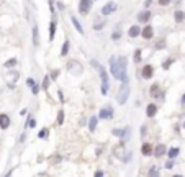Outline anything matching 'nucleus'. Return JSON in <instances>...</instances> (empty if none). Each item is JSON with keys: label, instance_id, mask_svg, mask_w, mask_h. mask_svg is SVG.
I'll use <instances>...</instances> for the list:
<instances>
[{"label": "nucleus", "instance_id": "nucleus-1", "mask_svg": "<svg viewBox=\"0 0 185 177\" xmlns=\"http://www.w3.org/2000/svg\"><path fill=\"white\" fill-rule=\"evenodd\" d=\"M126 66H128V61H126L125 56H120L116 57L113 56L110 59V69H111V74L121 82H128V76H126Z\"/></svg>", "mask_w": 185, "mask_h": 177}, {"label": "nucleus", "instance_id": "nucleus-2", "mask_svg": "<svg viewBox=\"0 0 185 177\" xmlns=\"http://www.w3.org/2000/svg\"><path fill=\"white\" fill-rule=\"evenodd\" d=\"M92 66H94L97 71L100 72V77H102V94H103V95H106V94H108V76H106L105 67L100 66L97 61H92Z\"/></svg>", "mask_w": 185, "mask_h": 177}, {"label": "nucleus", "instance_id": "nucleus-3", "mask_svg": "<svg viewBox=\"0 0 185 177\" xmlns=\"http://www.w3.org/2000/svg\"><path fill=\"white\" fill-rule=\"evenodd\" d=\"M128 97H130V85H128V82H123V85L118 89V103L125 105Z\"/></svg>", "mask_w": 185, "mask_h": 177}, {"label": "nucleus", "instance_id": "nucleus-4", "mask_svg": "<svg viewBox=\"0 0 185 177\" xmlns=\"http://www.w3.org/2000/svg\"><path fill=\"white\" fill-rule=\"evenodd\" d=\"M67 69H69V72L70 74H74V76H79V74H82V71H84V67L80 66L77 61H69Z\"/></svg>", "mask_w": 185, "mask_h": 177}, {"label": "nucleus", "instance_id": "nucleus-5", "mask_svg": "<svg viewBox=\"0 0 185 177\" xmlns=\"http://www.w3.org/2000/svg\"><path fill=\"white\" fill-rule=\"evenodd\" d=\"M90 7H92V2H90V0H80L79 2V12L82 15H87V13H89Z\"/></svg>", "mask_w": 185, "mask_h": 177}, {"label": "nucleus", "instance_id": "nucleus-6", "mask_svg": "<svg viewBox=\"0 0 185 177\" xmlns=\"http://www.w3.org/2000/svg\"><path fill=\"white\" fill-rule=\"evenodd\" d=\"M116 8H118V5H116L115 2H108V3H105V5H103V8H102V13H103V15H111V13H113Z\"/></svg>", "mask_w": 185, "mask_h": 177}, {"label": "nucleus", "instance_id": "nucleus-7", "mask_svg": "<svg viewBox=\"0 0 185 177\" xmlns=\"http://www.w3.org/2000/svg\"><path fill=\"white\" fill-rule=\"evenodd\" d=\"M8 126H10V118H8V115L2 113V115H0V128L5 130V128H8Z\"/></svg>", "mask_w": 185, "mask_h": 177}, {"label": "nucleus", "instance_id": "nucleus-8", "mask_svg": "<svg viewBox=\"0 0 185 177\" xmlns=\"http://www.w3.org/2000/svg\"><path fill=\"white\" fill-rule=\"evenodd\" d=\"M141 33H143V38H144V40H151V38L154 36L152 26H144V30H141Z\"/></svg>", "mask_w": 185, "mask_h": 177}, {"label": "nucleus", "instance_id": "nucleus-9", "mask_svg": "<svg viewBox=\"0 0 185 177\" xmlns=\"http://www.w3.org/2000/svg\"><path fill=\"white\" fill-rule=\"evenodd\" d=\"M151 18V12L149 10H144V12H141L139 15H138V21L139 23H146V21Z\"/></svg>", "mask_w": 185, "mask_h": 177}, {"label": "nucleus", "instance_id": "nucleus-10", "mask_svg": "<svg viewBox=\"0 0 185 177\" xmlns=\"http://www.w3.org/2000/svg\"><path fill=\"white\" fill-rule=\"evenodd\" d=\"M111 115H113V111H111L110 108H102V110H100V115H98V116H100L102 120H110Z\"/></svg>", "mask_w": 185, "mask_h": 177}, {"label": "nucleus", "instance_id": "nucleus-11", "mask_svg": "<svg viewBox=\"0 0 185 177\" xmlns=\"http://www.w3.org/2000/svg\"><path fill=\"white\" fill-rule=\"evenodd\" d=\"M165 152H167V148H165L164 144H159V146H156V149H154V154H156L157 157L164 156Z\"/></svg>", "mask_w": 185, "mask_h": 177}, {"label": "nucleus", "instance_id": "nucleus-12", "mask_svg": "<svg viewBox=\"0 0 185 177\" xmlns=\"http://www.w3.org/2000/svg\"><path fill=\"white\" fill-rule=\"evenodd\" d=\"M139 33H141V28H139V26H138V25L131 26L130 30H128V35H130L131 38H136V36L139 35Z\"/></svg>", "mask_w": 185, "mask_h": 177}, {"label": "nucleus", "instance_id": "nucleus-13", "mask_svg": "<svg viewBox=\"0 0 185 177\" xmlns=\"http://www.w3.org/2000/svg\"><path fill=\"white\" fill-rule=\"evenodd\" d=\"M146 113H147V116H154L156 113H157V107H156L154 103H149L147 108H146Z\"/></svg>", "mask_w": 185, "mask_h": 177}, {"label": "nucleus", "instance_id": "nucleus-14", "mask_svg": "<svg viewBox=\"0 0 185 177\" xmlns=\"http://www.w3.org/2000/svg\"><path fill=\"white\" fill-rule=\"evenodd\" d=\"M143 77H144V79H151V77H152V66H144V69H143Z\"/></svg>", "mask_w": 185, "mask_h": 177}, {"label": "nucleus", "instance_id": "nucleus-15", "mask_svg": "<svg viewBox=\"0 0 185 177\" xmlns=\"http://www.w3.org/2000/svg\"><path fill=\"white\" fill-rule=\"evenodd\" d=\"M174 16H175V21H177V23H182V21L185 20V13L182 10H177Z\"/></svg>", "mask_w": 185, "mask_h": 177}, {"label": "nucleus", "instance_id": "nucleus-16", "mask_svg": "<svg viewBox=\"0 0 185 177\" xmlns=\"http://www.w3.org/2000/svg\"><path fill=\"white\" fill-rule=\"evenodd\" d=\"M54 35H56V21L53 20L51 21V26H49V41L54 40Z\"/></svg>", "mask_w": 185, "mask_h": 177}, {"label": "nucleus", "instance_id": "nucleus-17", "mask_svg": "<svg viewBox=\"0 0 185 177\" xmlns=\"http://www.w3.org/2000/svg\"><path fill=\"white\" fill-rule=\"evenodd\" d=\"M70 20H72V23H74V26H75V30L79 31L80 35H84V28H82V25H80L79 21H77V18H75V16H72V18H70Z\"/></svg>", "mask_w": 185, "mask_h": 177}, {"label": "nucleus", "instance_id": "nucleus-18", "mask_svg": "<svg viewBox=\"0 0 185 177\" xmlns=\"http://www.w3.org/2000/svg\"><path fill=\"white\" fill-rule=\"evenodd\" d=\"M151 151H152V148H151V144H147V143H146V144H143V148H141V152H143L144 156H149V154H151Z\"/></svg>", "mask_w": 185, "mask_h": 177}, {"label": "nucleus", "instance_id": "nucleus-19", "mask_svg": "<svg viewBox=\"0 0 185 177\" xmlns=\"http://www.w3.org/2000/svg\"><path fill=\"white\" fill-rule=\"evenodd\" d=\"M103 25H105V21H103V20L95 18V23H94V28H95V30H102V28H103Z\"/></svg>", "mask_w": 185, "mask_h": 177}, {"label": "nucleus", "instance_id": "nucleus-20", "mask_svg": "<svg viewBox=\"0 0 185 177\" xmlns=\"http://www.w3.org/2000/svg\"><path fill=\"white\" fill-rule=\"evenodd\" d=\"M89 128L92 130V131L97 128V118H95V116H92V118L89 120Z\"/></svg>", "mask_w": 185, "mask_h": 177}, {"label": "nucleus", "instance_id": "nucleus-21", "mask_svg": "<svg viewBox=\"0 0 185 177\" xmlns=\"http://www.w3.org/2000/svg\"><path fill=\"white\" fill-rule=\"evenodd\" d=\"M177 154H179V148H170V151H169V154H167V156H169L170 159H174Z\"/></svg>", "mask_w": 185, "mask_h": 177}, {"label": "nucleus", "instance_id": "nucleus-22", "mask_svg": "<svg viewBox=\"0 0 185 177\" xmlns=\"http://www.w3.org/2000/svg\"><path fill=\"white\" fill-rule=\"evenodd\" d=\"M157 94H159V85H157V84H152V87H151V95L157 97Z\"/></svg>", "mask_w": 185, "mask_h": 177}, {"label": "nucleus", "instance_id": "nucleus-23", "mask_svg": "<svg viewBox=\"0 0 185 177\" xmlns=\"http://www.w3.org/2000/svg\"><path fill=\"white\" fill-rule=\"evenodd\" d=\"M67 51H69V41H64V44H62V49H61V54L66 56V54H67Z\"/></svg>", "mask_w": 185, "mask_h": 177}, {"label": "nucleus", "instance_id": "nucleus-24", "mask_svg": "<svg viewBox=\"0 0 185 177\" xmlns=\"http://www.w3.org/2000/svg\"><path fill=\"white\" fill-rule=\"evenodd\" d=\"M33 43H35V46H38V28H33Z\"/></svg>", "mask_w": 185, "mask_h": 177}, {"label": "nucleus", "instance_id": "nucleus-25", "mask_svg": "<svg viewBox=\"0 0 185 177\" xmlns=\"http://www.w3.org/2000/svg\"><path fill=\"white\" fill-rule=\"evenodd\" d=\"M16 64V59L15 57H12V59H8V61L5 62V67H13Z\"/></svg>", "mask_w": 185, "mask_h": 177}, {"label": "nucleus", "instance_id": "nucleus-26", "mask_svg": "<svg viewBox=\"0 0 185 177\" xmlns=\"http://www.w3.org/2000/svg\"><path fill=\"white\" fill-rule=\"evenodd\" d=\"M57 115H59V116H57V123H59V125H62V122H64V111L61 110Z\"/></svg>", "mask_w": 185, "mask_h": 177}, {"label": "nucleus", "instance_id": "nucleus-27", "mask_svg": "<svg viewBox=\"0 0 185 177\" xmlns=\"http://www.w3.org/2000/svg\"><path fill=\"white\" fill-rule=\"evenodd\" d=\"M134 61H136V62L141 61V51H139V49H136V53H134Z\"/></svg>", "mask_w": 185, "mask_h": 177}, {"label": "nucleus", "instance_id": "nucleus-28", "mask_svg": "<svg viewBox=\"0 0 185 177\" xmlns=\"http://www.w3.org/2000/svg\"><path fill=\"white\" fill-rule=\"evenodd\" d=\"M149 176H159V169H156V167H152L149 171Z\"/></svg>", "mask_w": 185, "mask_h": 177}, {"label": "nucleus", "instance_id": "nucleus-29", "mask_svg": "<svg viewBox=\"0 0 185 177\" xmlns=\"http://www.w3.org/2000/svg\"><path fill=\"white\" fill-rule=\"evenodd\" d=\"M120 36H121V33H120V30H118V31H115V33L111 35V38H113V40H120Z\"/></svg>", "mask_w": 185, "mask_h": 177}, {"label": "nucleus", "instance_id": "nucleus-30", "mask_svg": "<svg viewBox=\"0 0 185 177\" xmlns=\"http://www.w3.org/2000/svg\"><path fill=\"white\" fill-rule=\"evenodd\" d=\"M172 62H174V61H172V59H167V61L164 62V69H169V66H170V64H172Z\"/></svg>", "mask_w": 185, "mask_h": 177}, {"label": "nucleus", "instance_id": "nucleus-31", "mask_svg": "<svg viewBox=\"0 0 185 177\" xmlns=\"http://www.w3.org/2000/svg\"><path fill=\"white\" fill-rule=\"evenodd\" d=\"M57 74H59V71H54L53 74H51V77H53V81H56V79H57Z\"/></svg>", "mask_w": 185, "mask_h": 177}, {"label": "nucleus", "instance_id": "nucleus-32", "mask_svg": "<svg viewBox=\"0 0 185 177\" xmlns=\"http://www.w3.org/2000/svg\"><path fill=\"white\" fill-rule=\"evenodd\" d=\"M48 84H49V79L46 77V79H44V82H43V87H44V89H48Z\"/></svg>", "mask_w": 185, "mask_h": 177}, {"label": "nucleus", "instance_id": "nucleus-33", "mask_svg": "<svg viewBox=\"0 0 185 177\" xmlns=\"http://www.w3.org/2000/svg\"><path fill=\"white\" fill-rule=\"evenodd\" d=\"M165 167H167V169H172V167H174V164H172V161L165 162Z\"/></svg>", "mask_w": 185, "mask_h": 177}, {"label": "nucleus", "instance_id": "nucleus-34", "mask_svg": "<svg viewBox=\"0 0 185 177\" xmlns=\"http://www.w3.org/2000/svg\"><path fill=\"white\" fill-rule=\"evenodd\" d=\"M160 5H167V3H170V0H159Z\"/></svg>", "mask_w": 185, "mask_h": 177}, {"label": "nucleus", "instance_id": "nucleus-35", "mask_svg": "<svg viewBox=\"0 0 185 177\" xmlns=\"http://www.w3.org/2000/svg\"><path fill=\"white\" fill-rule=\"evenodd\" d=\"M164 46H165V43H164V41H160L159 44H156V48H164Z\"/></svg>", "mask_w": 185, "mask_h": 177}, {"label": "nucleus", "instance_id": "nucleus-36", "mask_svg": "<svg viewBox=\"0 0 185 177\" xmlns=\"http://www.w3.org/2000/svg\"><path fill=\"white\" fill-rule=\"evenodd\" d=\"M46 136V130H43V131L40 133V138H44Z\"/></svg>", "mask_w": 185, "mask_h": 177}, {"label": "nucleus", "instance_id": "nucleus-37", "mask_svg": "<svg viewBox=\"0 0 185 177\" xmlns=\"http://www.w3.org/2000/svg\"><path fill=\"white\" fill-rule=\"evenodd\" d=\"M182 102H184V103H185V95H182Z\"/></svg>", "mask_w": 185, "mask_h": 177}, {"label": "nucleus", "instance_id": "nucleus-38", "mask_svg": "<svg viewBox=\"0 0 185 177\" xmlns=\"http://www.w3.org/2000/svg\"><path fill=\"white\" fill-rule=\"evenodd\" d=\"M184 128H185V122H184Z\"/></svg>", "mask_w": 185, "mask_h": 177}]
</instances>
